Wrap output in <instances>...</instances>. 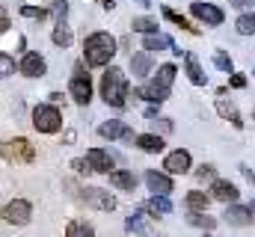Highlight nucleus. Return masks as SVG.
<instances>
[{"instance_id": "nucleus-1", "label": "nucleus", "mask_w": 255, "mask_h": 237, "mask_svg": "<svg viewBox=\"0 0 255 237\" xmlns=\"http://www.w3.org/2000/svg\"><path fill=\"white\" fill-rule=\"evenodd\" d=\"M175 74H178V68H175L172 62H166V65H160V68H157V74H154L142 89H136L133 95H136V98H145L148 104H163V101L169 98V92H172Z\"/></svg>"}, {"instance_id": "nucleus-2", "label": "nucleus", "mask_w": 255, "mask_h": 237, "mask_svg": "<svg viewBox=\"0 0 255 237\" xmlns=\"http://www.w3.org/2000/svg\"><path fill=\"white\" fill-rule=\"evenodd\" d=\"M83 57H86V65H92V68L107 65L110 59L116 57V39H113L110 33H104V30L86 36V42H83Z\"/></svg>"}, {"instance_id": "nucleus-3", "label": "nucleus", "mask_w": 255, "mask_h": 237, "mask_svg": "<svg viewBox=\"0 0 255 237\" xmlns=\"http://www.w3.org/2000/svg\"><path fill=\"white\" fill-rule=\"evenodd\" d=\"M128 92H130V86H128L125 71L122 68H107L104 77H101V98L110 107H125Z\"/></svg>"}, {"instance_id": "nucleus-4", "label": "nucleus", "mask_w": 255, "mask_h": 237, "mask_svg": "<svg viewBox=\"0 0 255 237\" xmlns=\"http://www.w3.org/2000/svg\"><path fill=\"white\" fill-rule=\"evenodd\" d=\"M33 127L39 133H57L63 127V113L54 107V104H39L33 110Z\"/></svg>"}, {"instance_id": "nucleus-5", "label": "nucleus", "mask_w": 255, "mask_h": 237, "mask_svg": "<svg viewBox=\"0 0 255 237\" xmlns=\"http://www.w3.org/2000/svg\"><path fill=\"white\" fill-rule=\"evenodd\" d=\"M3 157H6L9 163H33V160H36V148H33L24 136H18V139H9V142L3 145Z\"/></svg>"}, {"instance_id": "nucleus-6", "label": "nucleus", "mask_w": 255, "mask_h": 237, "mask_svg": "<svg viewBox=\"0 0 255 237\" xmlns=\"http://www.w3.org/2000/svg\"><path fill=\"white\" fill-rule=\"evenodd\" d=\"M30 217H33V205L27 199H15L0 211V220L12 223V226H24V223H30Z\"/></svg>"}, {"instance_id": "nucleus-7", "label": "nucleus", "mask_w": 255, "mask_h": 237, "mask_svg": "<svg viewBox=\"0 0 255 237\" xmlns=\"http://www.w3.org/2000/svg\"><path fill=\"white\" fill-rule=\"evenodd\" d=\"M80 202H86L89 208H98V211H113L116 208V196H110L101 187H83L80 190Z\"/></svg>"}, {"instance_id": "nucleus-8", "label": "nucleus", "mask_w": 255, "mask_h": 237, "mask_svg": "<svg viewBox=\"0 0 255 237\" xmlns=\"http://www.w3.org/2000/svg\"><path fill=\"white\" fill-rule=\"evenodd\" d=\"M68 92H71V98H74L77 104H89V98H92V83H89V74H83V65L74 68V77H71V83H68Z\"/></svg>"}, {"instance_id": "nucleus-9", "label": "nucleus", "mask_w": 255, "mask_h": 237, "mask_svg": "<svg viewBox=\"0 0 255 237\" xmlns=\"http://www.w3.org/2000/svg\"><path fill=\"white\" fill-rule=\"evenodd\" d=\"M98 136L101 139H125V142H133L136 136H133V130L122 124V121H116V118H110V121H104L101 127H98Z\"/></svg>"}, {"instance_id": "nucleus-10", "label": "nucleus", "mask_w": 255, "mask_h": 237, "mask_svg": "<svg viewBox=\"0 0 255 237\" xmlns=\"http://www.w3.org/2000/svg\"><path fill=\"white\" fill-rule=\"evenodd\" d=\"M190 12H193V18H199L208 27H220L223 24V9H217L214 3H193Z\"/></svg>"}, {"instance_id": "nucleus-11", "label": "nucleus", "mask_w": 255, "mask_h": 237, "mask_svg": "<svg viewBox=\"0 0 255 237\" xmlns=\"http://www.w3.org/2000/svg\"><path fill=\"white\" fill-rule=\"evenodd\" d=\"M190 151H184V148H178V151H172L166 160H163V169L169 172V175H187L190 172Z\"/></svg>"}, {"instance_id": "nucleus-12", "label": "nucleus", "mask_w": 255, "mask_h": 237, "mask_svg": "<svg viewBox=\"0 0 255 237\" xmlns=\"http://www.w3.org/2000/svg\"><path fill=\"white\" fill-rule=\"evenodd\" d=\"M145 184H148L151 193H163V196H169V193L175 190L169 172H154V169H148V172H145Z\"/></svg>"}, {"instance_id": "nucleus-13", "label": "nucleus", "mask_w": 255, "mask_h": 237, "mask_svg": "<svg viewBox=\"0 0 255 237\" xmlns=\"http://www.w3.org/2000/svg\"><path fill=\"white\" fill-rule=\"evenodd\" d=\"M238 187L232 184V181H220V178H214V184H211V199H217V202H238Z\"/></svg>"}, {"instance_id": "nucleus-14", "label": "nucleus", "mask_w": 255, "mask_h": 237, "mask_svg": "<svg viewBox=\"0 0 255 237\" xmlns=\"http://www.w3.org/2000/svg\"><path fill=\"white\" fill-rule=\"evenodd\" d=\"M18 71L21 74H27V77H42L45 71H48V65H45V59L39 57V54H24V59H21V65H18Z\"/></svg>"}, {"instance_id": "nucleus-15", "label": "nucleus", "mask_w": 255, "mask_h": 237, "mask_svg": "<svg viewBox=\"0 0 255 237\" xmlns=\"http://www.w3.org/2000/svg\"><path fill=\"white\" fill-rule=\"evenodd\" d=\"M86 160H89L92 172H110V169H113V157H110V151H104V148H89V151H86Z\"/></svg>"}, {"instance_id": "nucleus-16", "label": "nucleus", "mask_w": 255, "mask_h": 237, "mask_svg": "<svg viewBox=\"0 0 255 237\" xmlns=\"http://www.w3.org/2000/svg\"><path fill=\"white\" fill-rule=\"evenodd\" d=\"M226 223L229 226H250L253 223V211H250V205L247 208H241V205H235V202H229V208H226Z\"/></svg>"}, {"instance_id": "nucleus-17", "label": "nucleus", "mask_w": 255, "mask_h": 237, "mask_svg": "<svg viewBox=\"0 0 255 237\" xmlns=\"http://www.w3.org/2000/svg\"><path fill=\"white\" fill-rule=\"evenodd\" d=\"M145 51H172V54H181V48H175L172 39L160 36V33H145V42H142Z\"/></svg>"}, {"instance_id": "nucleus-18", "label": "nucleus", "mask_w": 255, "mask_h": 237, "mask_svg": "<svg viewBox=\"0 0 255 237\" xmlns=\"http://www.w3.org/2000/svg\"><path fill=\"white\" fill-rule=\"evenodd\" d=\"M184 65H187V77H190L196 86H205V83H208V74L202 71V65H199V57H196L193 51H184Z\"/></svg>"}, {"instance_id": "nucleus-19", "label": "nucleus", "mask_w": 255, "mask_h": 237, "mask_svg": "<svg viewBox=\"0 0 255 237\" xmlns=\"http://www.w3.org/2000/svg\"><path fill=\"white\" fill-rule=\"evenodd\" d=\"M107 175H110V184H113V187H119V190H130V193L136 190V175H133V172H125V169H110Z\"/></svg>"}, {"instance_id": "nucleus-20", "label": "nucleus", "mask_w": 255, "mask_h": 237, "mask_svg": "<svg viewBox=\"0 0 255 237\" xmlns=\"http://www.w3.org/2000/svg\"><path fill=\"white\" fill-rule=\"evenodd\" d=\"M136 145L145 151V154H160L163 151V136H157V133H142V136H136Z\"/></svg>"}, {"instance_id": "nucleus-21", "label": "nucleus", "mask_w": 255, "mask_h": 237, "mask_svg": "<svg viewBox=\"0 0 255 237\" xmlns=\"http://www.w3.org/2000/svg\"><path fill=\"white\" fill-rule=\"evenodd\" d=\"M217 113H220L223 118H229V121H232L235 127H244V118H241V113H238V107H235L232 101H226L223 95L217 98Z\"/></svg>"}, {"instance_id": "nucleus-22", "label": "nucleus", "mask_w": 255, "mask_h": 237, "mask_svg": "<svg viewBox=\"0 0 255 237\" xmlns=\"http://www.w3.org/2000/svg\"><path fill=\"white\" fill-rule=\"evenodd\" d=\"M145 211H151L154 217H157V214H172V202H169V196L154 193V196H151V202L145 205Z\"/></svg>"}, {"instance_id": "nucleus-23", "label": "nucleus", "mask_w": 255, "mask_h": 237, "mask_svg": "<svg viewBox=\"0 0 255 237\" xmlns=\"http://www.w3.org/2000/svg\"><path fill=\"white\" fill-rule=\"evenodd\" d=\"M130 68H133V77H145V74L151 71V57H148L145 51L133 54V57H130Z\"/></svg>"}, {"instance_id": "nucleus-24", "label": "nucleus", "mask_w": 255, "mask_h": 237, "mask_svg": "<svg viewBox=\"0 0 255 237\" xmlns=\"http://www.w3.org/2000/svg\"><path fill=\"white\" fill-rule=\"evenodd\" d=\"M163 18H166V21H172L175 27H181V30H187V33H193V36L199 33V27H190V21H187L184 15H178V12H172L169 6H163Z\"/></svg>"}, {"instance_id": "nucleus-25", "label": "nucleus", "mask_w": 255, "mask_h": 237, "mask_svg": "<svg viewBox=\"0 0 255 237\" xmlns=\"http://www.w3.org/2000/svg\"><path fill=\"white\" fill-rule=\"evenodd\" d=\"M187 220H190L196 229H205V232H214V229H217V220H214V217H205V211H190Z\"/></svg>"}, {"instance_id": "nucleus-26", "label": "nucleus", "mask_w": 255, "mask_h": 237, "mask_svg": "<svg viewBox=\"0 0 255 237\" xmlns=\"http://www.w3.org/2000/svg\"><path fill=\"white\" fill-rule=\"evenodd\" d=\"M208 205H211V196H205L199 190H190L187 193V208L190 211H208Z\"/></svg>"}, {"instance_id": "nucleus-27", "label": "nucleus", "mask_w": 255, "mask_h": 237, "mask_svg": "<svg viewBox=\"0 0 255 237\" xmlns=\"http://www.w3.org/2000/svg\"><path fill=\"white\" fill-rule=\"evenodd\" d=\"M65 235H68V237H89V235H95V229H92L89 223L71 220V223H68V229H65Z\"/></svg>"}, {"instance_id": "nucleus-28", "label": "nucleus", "mask_w": 255, "mask_h": 237, "mask_svg": "<svg viewBox=\"0 0 255 237\" xmlns=\"http://www.w3.org/2000/svg\"><path fill=\"white\" fill-rule=\"evenodd\" d=\"M54 45H60V48H68L71 45V30L65 27V21H60L57 30H54Z\"/></svg>"}, {"instance_id": "nucleus-29", "label": "nucleus", "mask_w": 255, "mask_h": 237, "mask_svg": "<svg viewBox=\"0 0 255 237\" xmlns=\"http://www.w3.org/2000/svg\"><path fill=\"white\" fill-rule=\"evenodd\" d=\"M235 27H238V33H241V36H253V33H255V12H253V15H241Z\"/></svg>"}, {"instance_id": "nucleus-30", "label": "nucleus", "mask_w": 255, "mask_h": 237, "mask_svg": "<svg viewBox=\"0 0 255 237\" xmlns=\"http://www.w3.org/2000/svg\"><path fill=\"white\" fill-rule=\"evenodd\" d=\"M125 229L128 232H136V235H145V232H148V226L142 223V214H130L125 220Z\"/></svg>"}, {"instance_id": "nucleus-31", "label": "nucleus", "mask_w": 255, "mask_h": 237, "mask_svg": "<svg viewBox=\"0 0 255 237\" xmlns=\"http://www.w3.org/2000/svg\"><path fill=\"white\" fill-rule=\"evenodd\" d=\"M136 33H157V21L154 18H133V24H130Z\"/></svg>"}, {"instance_id": "nucleus-32", "label": "nucleus", "mask_w": 255, "mask_h": 237, "mask_svg": "<svg viewBox=\"0 0 255 237\" xmlns=\"http://www.w3.org/2000/svg\"><path fill=\"white\" fill-rule=\"evenodd\" d=\"M211 62H214L220 71H226V74H232V68H235V62H232V57H229V54H214V57H211Z\"/></svg>"}, {"instance_id": "nucleus-33", "label": "nucleus", "mask_w": 255, "mask_h": 237, "mask_svg": "<svg viewBox=\"0 0 255 237\" xmlns=\"http://www.w3.org/2000/svg\"><path fill=\"white\" fill-rule=\"evenodd\" d=\"M9 74H15V59L9 54H0V80L9 77Z\"/></svg>"}, {"instance_id": "nucleus-34", "label": "nucleus", "mask_w": 255, "mask_h": 237, "mask_svg": "<svg viewBox=\"0 0 255 237\" xmlns=\"http://www.w3.org/2000/svg\"><path fill=\"white\" fill-rule=\"evenodd\" d=\"M21 15H24V18H33V21H45V18H48V9H36V6H21Z\"/></svg>"}, {"instance_id": "nucleus-35", "label": "nucleus", "mask_w": 255, "mask_h": 237, "mask_svg": "<svg viewBox=\"0 0 255 237\" xmlns=\"http://www.w3.org/2000/svg\"><path fill=\"white\" fill-rule=\"evenodd\" d=\"M196 178H199V181H214V178H217V169H214L211 163H202V166L196 169Z\"/></svg>"}, {"instance_id": "nucleus-36", "label": "nucleus", "mask_w": 255, "mask_h": 237, "mask_svg": "<svg viewBox=\"0 0 255 237\" xmlns=\"http://www.w3.org/2000/svg\"><path fill=\"white\" fill-rule=\"evenodd\" d=\"M71 166H74V169H77L80 175H89V172H92V166H89V160H86V157H80V160H74Z\"/></svg>"}, {"instance_id": "nucleus-37", "label": "nucleus", "mask_w": 255, "mask_h": 237, "mask_svg": "<svg viewBox=\"0 0 255 237\" xmlns=\"http://www.w3.org/2000/svg\"><path fill=\"white\" fill-rule=\"evenodd\" d=\"M54 12L60 15V21H65V12H68V3H65V0H57V3H54Z\"/></svg>"}, {"instance_id": "nucleus-38", "label": "nucleus", "mask_w": 255, "mask_h": 237, "mask_svg": "<svg viewBox=\"0 0 255 237\" xmlns=\"http://www.w3.org/2000/svg\"><path fill=\"white\" fill-rule=\"evenodd\" d=\"M255 0H229V6H235V9H250Z\"/></svg>"}, {"instance_id": "nucleus-39", "label": "nucleus", "mask_w": 255, "mask_h": 237, "mask_svg": "<svg viewBox=\"0 0 255 237\" xmlns=\"http://www.w3.org/2000/svg\"><path fill=\"white\" fill-rule=\"evenodd\" d=\"M232 86H235V89H244V86H247V77L235 74V77H232Z\"/></svg>"}, {"instance_id": "nucleus-40", "label": "nucleus", "mask_w": 255, "mask_h": 237, "mask_svg": "<svg viewBox=\"0 0 255 237\" xmlns=\"http://www.w3.org/2000/svg\"><path fill=\"white\" fill-rule=\"evenodd\" d=\"M9 30V18H6V12L0 9V33H6Z\"/></svg>"}, {"instance_id": "nucleus-41", "label": "nucleus", "mask_w": 255, "mask_h": 237, "mask_svg": "<svg viewBox=\"0 0 255 237\" xmlns=\"http://www.w3.org/2000/svg\"><path fill=\"white\" fill-rule=\"evenodd\" d=\"M157 121H160V130H166V133L172 130V121H169V118H157Z\"/></svg>"}, {"instance_id": "nucleus-42", "label": "nucleus", "mask_w": 255, "mask_h": 237, "mask_svg": "<svg viewBox=\"0 0 255 237\" xmlns=\"http://www.w3.org/2000/svg\"><path fill=\"white\" fill-rule=\"evenodd\" d=\"M145 118H157V107H148L145 110Z\"/></svg>"}, {"instance_id": "nucleus-43", "label": "nucleus", "mask_w": 255, "mask_h": 237, "mask_svg": "<svg viewBox=\"0 0 255 237\" xmlns=\"http://www.w3.org/2000/svg\"><path fill=\"white\" fill-rule=\"evenodd\" d=\"M136 3H139V6H151V0H136Z\"/></svg>"}, {"instance_id": "nucleus-44", "label": "nucleus", "mask_w": 255, "mask_h": 237, "mask_svg": "<svg viewBox=\"0 0 255 237\" xmlns=\"http://www.w3.org/2000/svg\"><path fill=\"white\" fill-rule=\"evenodd\" d=\"M104 9H113V0H104Z\"/></svg>"}]
</instances>
